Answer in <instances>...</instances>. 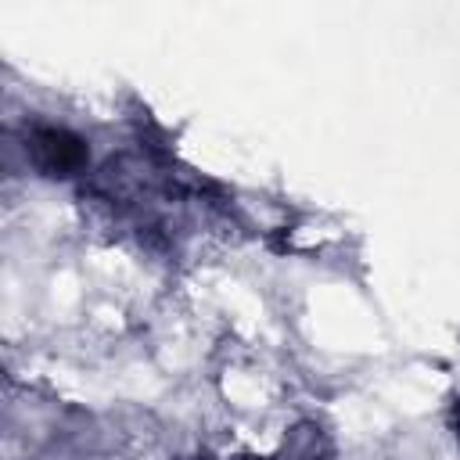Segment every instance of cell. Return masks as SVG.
Instances as JSON below:
<instances>
[{
    "mask_svg": "<svg viewBox=\"0 0 460 460\" xmlns=\"http://www.w3.org/2000/svg\"><path fill=\"white\" fill-rule=\"evenodd\" d=\"M22 151H25V162L40 176H47V180H72V176L86 172V165H90L86 140L75 129L58 126V122H32V126H25Z\"/></svg>",
    "mask_w": 460,
    "mask_h": 460,
    "instance_id": "1",
    "label": "cell"
},
{
    "mask_svg": "<svg viewBox=\"0 0 460 460\" xmlns=\"http://www.w3.org/2000/svg\"><path fill=\"white\" fill-rule=\"evenodd\" d=\"M270 460H334V442L316 420H298Z\"/></svg>",
    "mask_w": 460,
    "mask_h": 460,
    "instance_id": "2",
    "label": "cell"
},
{
    "mask_svg": "<svg viewBox=\"0 0 460 460\" xmlns=\"http://www.w3.org/2000/svg\"><path fill=\"white\" fill-rule=\"evenodd\" d=\"M456 438H460V406H456Z\"/></svg>",
    "mask_w": 460,
    "mask_h": 460,
    "instance_id": "3",
    "label": "cell"
},
{
    "mask_svg": "<svg viewBox=\"0 0 460 460\" xmlns=\"http://www.w3.org/2000/svg\"><path fill=\"white\" fill-rule=\"evenodd\" d=\"M190 460H208V456H190Z\"/></svg>",
    "mask_w": 460,
    "mask_h": 460,
    "instance_id": "4",
    "label": "cell"
}]
</instances>
